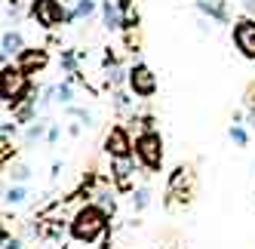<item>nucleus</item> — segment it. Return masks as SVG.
<instances>
[{"instance_id":"nucleus-17","label":"nucleus","mask_w":255,"mask_h":249,"mask_svg":"<svg viewBox=\"0 0 255 249\" xmlns=\"http://www.w3.org/2000/svg\"><path fill=\"white\" fill-rule=\"evenodd\" d=\"M56 102L65 105V108H68V105H74V83H71V80H65V83L56 86Z\"/></svg>"},{"instance_id":"nucleus-26","label":"nucleus","mask_w":255,"mask_h":249,"mask_svg":"<svg viewBox=\"0 0 255 249\" xmlns=\"http://www.w3.org/2000/svg\"><path fill=\"white\" fill-rule=\"evenodd\" d=\"M46 141H49V145H56V141H59V126H56V123H49V132H46Z\"/></svg>"},{"instance_id":"nucleus-24","label":"nucleus","mask_w":255,"mask_h":249,"mask_svg":"<svg viewBox=\"0 0 255 249\" xmlns=\"http://www.w3.org/2000/svg\"><path fill=\"white\" fill-rule=\"evenodd\" d=\"M40 108H46V105H52V102H56V86H46V90L40 93Z\"/></svg>"},{"instance_id":"nucleus-29","label":"nucleus","mask_w":255,"mask_h":249,"mask_svg":"<svg viewBox=\"0 0 255 249\" xmlns=\"http://www.w3.org/2000/svg\"><path fill=\"white\" fill-rule=\"evenodd\" d=\"M117 6H120L123 12H129V9H135V6H132V0H117Z\"/></svg>"},{"instance_id":"nucleus-27","label":"nucleus","mask_w":255,"mask_h":249,"mask_svg":"<svg viewBox=\"0 0 255 249\" xmlns=\"http://www.w3.org/2000/svg\"><path fill=\"white\" fill-rule=\"evenodd\" d=\"M9 154H15V148L9 145V138H3V166L9 163Z\"/></svg>"},{"instance_id":"nucleus-1","label":"nucleus","mask_w":255,"mask_h":249,"mask_svg":"<svg viewBox=\"0 0 255 249\" xmlns=\"http://www.w3.org/2000/svg\"><path fill=\"white\" fill-rule=\"evenodd\" d=\"M108 212L99 206V203H83L77 206V212L71 216L68 222V234L74 243H96L102 240V234L108 231Z\"/></svg>"},{"instance_id":"nucleus-22","label":"nucleus","mask_w":255,"mask_h":249,"mask_svg":"<svg viewBox=\"0 0 255 249\" xmlns=\"http://www.w3.org/2000/svg\"><path fill=\"white\" fill-rule=\"evenodd\" d=\"M231 141H234V145H240V148L249 145V132H246L243 123H234V126H231Z\"/></svg>"},{"instance_id":"nucleus-31","label":"nucleus","mask_w":255,"mask_h":249,"mask_svg":"<svg viewBox=\"0 0 255 249\" xmlns=\"http://www.w3.org/2000/svg\"><path fill=\"white\" fill-rule=\"evenodd\" d=\"M59 3H65V6H68V3H71V0H59Z\"/></svg>"},{"instance_id":"nucleus-18","label":"nucleus","mask_w":255,"mask_h":249,"mask_svg":"<svg viewBox=\"0 0 255 249\" xmlns=\"http://www.w3.org/2000/svg\"><path fill=\"white\" fill-rule=\"evenodd\" d=\"M129 197H132V209H135V212H144V209H148V203H151V191L141 185V188H135V191L129 194Z\"/></svg>"},{"instance_id":"nucleus-28","label":"nucleus","mask_w":255,"mask_h":249,"mask_svg":"<svg viewBox=\"0 0 255 249\" xmlns=\"http://www.w3.org/2000/svg\"><path fill=\"white\" fill-rule=\"evenodd\" d=\"M243 9H246V15H255V0H243Z\"/></svg>"},{"instance_id":"nucleus-20","label":"nucleus","mask_w":255,"mask_h":249,"mask_svg":"<svg viewBox=\"0 0 255 249\" xmlns=\"http://www.w3.org/2000/svg\"><path fill=\"white\" fill-rule=\"evenodd\" d=\"M96 9H102V0H77V6H74L77 19H89Z\"/></svg>"},{"instance_id":"nucleus-30","label":"nucleus","mask_w":255,"mask_h":249,"mask_svg":"<svg viewBox=\"0 0 255 249\" xmlns=\"http://www.w3.org/2000/svg\"><path fill=\"white\" fill-rule=\"evenodd\" d=\"M246 126H249V129H255V111H249V114H246Z\"/></svg>"},{"instance_id":"nucleus-15","label":"nucleus","mask_w":255,"mask_h":249,"mask_svg":"<svg viewBox=\"0 0 255 249\" xmlns=\"http://www.w3.org/2000/svg\"><path fill=\"white\" fill-rule=\"evenodd\" d=\"M46 132H49V120H34V123H28V126H25V145H34V141L46 138Z\"/></svg>"},{"instance_id":"nucleus-6","label":"nucleus","mask_w":255,"mask_h":249,"mask_svg":"<svg viewBox=\"0 0 255 249\" xmlns=\"http://www.w3.org/2000/svg\"><path fill=\"white\" fill-rule=\"evenodd\" d=\"M126 90H129L135 99H154L157 96V74L144 65V62H135L129 68V80H126Z\"/></svg>"},{"instance_id":"nucleus-19","label":"nucleus","mask_w":255,"mask_h":249,"mask_svg":"<svg viewBox=\"0 0 255 249\" xmlns=\"http://www.w3.org/2000/svg\"><path fill=\"white\" fill-rule=\"evenodd\" d=\"M96 203L108 212V216H114V212H117V200H114V194L108 191V188L105 191H96Z\"/></svg>"},{"instance_id":"nucleus-14","label":"nucleus","mask_w":255,"mask_h":249,"mask_svg":"<svg viewBox=\"0 0 255 249\" xmlns=\"http://www.w3.org/2000/svg\"><path fill=\"white\" fill-rule=\"evenodd\" d=\"M34 117H37V99H25L22 105H15V108H12V120L19 123V126L34 123Z\"/></svg>"},{"instance_id":"nucleus-21","label":"nucleus","mask_w":255,"mask_h":249,"mask_svg":"<svg viewBox=\"0 0 255 249\" xmlns=\"http://www.w3.org/2000/svg\"><path fill=\"white\" fill-rule=\"evenodd\" d=\"M6 172L12 175V182H22V185L31 179V166H28V163H12V166L6 163Z\"/></svg>"},{"instance_id":"nucleus-10","label":"nucleus","mask_w":255,"mask_h":249,"mask_svg":"<svg viewBox=\"0 0 255 249\" xmlns=\"http://www.w3.org/2000/svg\"><path fill=\"white\" fill-rule=\"evenodd\" d=\"M135 154L132 157H114L111 160V179L117 185V191L123 194H132V175H135Z\"/></svg>"},{"instance_id":"nucleus-11","label":"nucleus","mask_w":255,"mask_h":249,"mask_svg":"<svg viewBox=\"0 0 255 249\" xmlns=\"http://www.w3.org/2000/svg\"><path fill=\"white\" fill-rule=\"evenodd\" d=\"M194 3H197L200 12H203V19L218 22V25H231V12H228L225 0H194Z\"/></svg>"},{"instance_id":"nucleus-3","label":"nucleus","mask_w":255,"mask_h":249,"mask_svg":"<svg viewBox=\"0 0 255 249\" xmlns=\"http://www.w3.org/2000/svg\"><path fill=\"white\" fill-rule=\"evenodd\" d=\"M135 160L144 172H160L163 169L166 154H163V135L157 129H141L135 135Z\"/></svg>"},{"instance_id":"nucleus-13","label":"nucleus","mask_w":255,"mask_h":249,"mask_svg":"<svg viewBox=\"0 0 255 249\" xmlns=\"http://www.w3.org/2000/svg\"><path fill=\"white\" fill-rule=\"evenodd\" d=\"M25 49V37H22V31H3V37H0V52H3V62H9V56L15 59V56H19V52Z\"/></svg>"},{"instance_id":"nucleus-23","label":"nucleus","mask_w":255,"mask_h":249,"mask_svg":"<svg viewBox=\"0 0 255 249\" xmlns=\"http://www.w3.org/2000/svg\"><path fill=\"white\" fill-rule=\"evenodd\" d=\"M111 99H114V108L117 111H129L132 99H129V93H126V90H111Z\"/></svg>"},{"instance_id":"nucleus-12","label":"nucleus","mask_w":255,"mask_h":249,"mask_svg":"<svg viewBox=\"0 0 255 249\" xmlns=\"http://www.w3.org/2000/svg\"><path fill=\"white\" fill-rule=\"evenodd\" d=\"M123 9L117 6V0H102V25H105V31H111V34H117V31H123Z\"/></svg>"},{"instance_id":"nucleus-7","label":"nucleus","mask_w":255,"mask_h":249,"mask_svg":"<svg viewBox=\"0 0 255 249\" xmlns=\"http://www.w3.org/2000/svg\"><path fill=\"white\" fill-rule=\"evenodd\" d=\"M234 46L240 49V56L246 62H255V15H243V19L234 22Z\"/></svg>"},{"instance_id":"nucleus-25","label":"nucleus","mask_w":255,"mask_h":249,"mask_svg":"<svg viewBox=\"0 0 255 249\" xmlns=\"http://www.w3.org/2000/svg\"><path fill=\"white\" fill-rule=\"evenodd\" d=\"M3 249H22V240L19 237H9L6 228H3Z\"/></svg>"},{"instance_id":"nucleus-4","label":"nucleus","mask_w":255,"mask_h":249,"mask_svg":"<svg viewBox=\"0 0 255 249\" xmlns=\"http://www.w3.org/2000/svg\"><path fill=\"white\" fill-rule=\"evenodd\" d=\"M31 22L43 28V31H56L62 22H65V15H68V6L59 3V0H31Z\"/></svg>"},{"instance_id":"nucleus-2","label":"nucleus","mask_w":255,"mask_h":249,"mask_svg":"<svg viewBox=\"0 0 255 249\" xmlns=\"http://www.w3.org/2000/svg\"><path fill=\"white\" fill-rule=\"evenodd\" d=\"M34 96V86H31V74H25V71L19 65H9L3 62V71H0V99H3V108H15V105H22L25 99Z\"/></svg>"},{"instance_id":"nucleus-9","label":"nucleus","mask_w":255,"mask_h":249,"mask_svg":"<svg viewBox=\"0 0 255 249\" xmlns=\"http://www.w3.org/2000/svg\"><path fill=\"white\" fill-rule=\"evenodd\" d=\"M12 62L19 65L25 74H43L46 65H49V49L46 46H25Z\"/></svg>"},{"instance_id":"nucleus-5","label":"nucleus","mask_w":255,"mask_h":249,"mask_svg":"<svg viewBox=\"0 0 255 249\" xmlns=\"http://www.w3.org/2000/svg\"><path fill=\"white\" fill-rule=\"evenodd\" d=\"M191 194H194V172H191V166H175L169 172V182H166V206L191 203Z\"/></svg>"},{"instance_id":"nucleus-16","label":"nucleus","mask_w":255,"mask_h":249,"mask_svg":"<svg viewBox=\"0 0 255 249\" xmlns=\"http://www.w3.org/2000/svg\"><path fill=\"white\" fill-rule=\"evenodd\" d=\"M3 200H6V206H19V203H25V200H28L25 185H22V182L9 185V188H6V194H3Z\"/></svg>"},{"instance_id":"nucleus-8","label":"nucleus","mask_w":255,"mask_h":249,"mask_svg":"<svg viewBox=\"0 0 255 249\" xmlns=\"http://www.w3.org/2000/svg\"><path fill=\"white\" fill-rule=\"evenodd\" d=\"M102 148H105V154L108 157H132L135 154V141H132V135H129V129L126 126H111L105 132V141H102Z\"/></svg>"}]
</instances>
